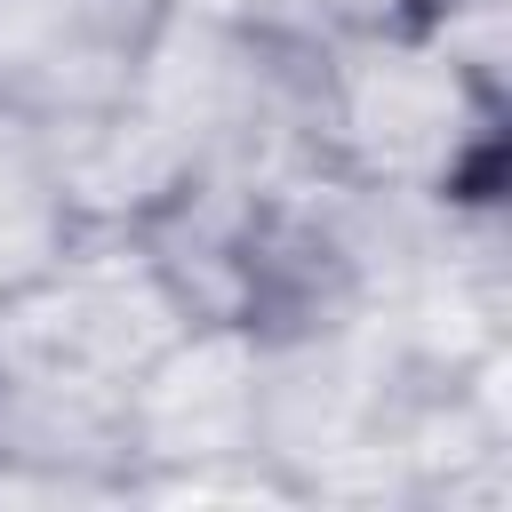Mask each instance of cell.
I'll return each mask as SVG.
<instances>
[{"instance_id":"6da1fadb","label":"cell","mask_w":512,"mask_h":512,"mask_svg":"<svg viewBox=\"0 0 512 512\" xmlns=\"http://www.w3.org/2000/svg\"><path fill=\"white\" fill-rule=\"evenodd\" d=\"M296 160L344 192L400 200L424 216H504V0L464 8L448 24L344 32L296 48Z\"/></svg>"},{"instance_id":"7a4b0ae2","label":"cell","mask_w":512,"mask_h":512,"mask_svg":"<svg viewBox=\"0 0 512 512\" xmlns=\"http://www.w3.org/2000/svg\"><path fill=\"white\" fill-rule=\"evenodd\" d=\"M104 216L88 208L72 152L32 112L0 104V304H16L32 280H48L72 248H88Z\"/></svg>"},{"instance_id":"3957f363","label":"cell","mask_w":512,"mask_h":512,"mask_svg":"<svg viewBox=\"0 0 512 512\" xmlns=\"http://www.w3.org/2000/svg\"><path fill=\"white\" fill-rule=\"evenodd\" d=\"M232 16H248L272 40H344V32H408V24H448L464 8H496V0H216Z\"/></svg>"}]
</instances>
